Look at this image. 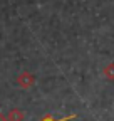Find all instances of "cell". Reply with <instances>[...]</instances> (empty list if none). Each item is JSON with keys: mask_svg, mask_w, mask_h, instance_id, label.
Listing matches in <instances>:
<instances>
[{"mask_svg": "<svg viewBox=\"0 0 114 121\" xmlns=\"http://www.w3.org/2000/svg\"><path fill=\"white\" fill-rule=\"evenodd\" d=\"M24 118H25L24 111L15 108V109H12V111L8 113V118H7V121H24Z\"/></svg>", "mask_w": 114, "mask_h": 121, "instance_id": "cell-3", "label": "cell"}, {"mask_svg": "<svg viewBox=\"0 0 114 121\" xmlns=\"http://www.w3.org/2000/svg\"><path fill=\"white\" fill-rule=\"evenodd\" d=\"M35 82H37L35 76H34L32 72H28V71H24V72H20V74L17 76V84H19V87H22V89H30Z\"/></svg>", "mask_w": 114, "mask_h": 121, "instance_id": "cell-1", "label": "cell"}, {"mask_svg": "<svg viewBox=\"0 0 114 121\" xmlns=\"http://www.w3.org/2000/svg\"><path fill=\"white\" fill-rule=\"evenodd\" d=\"M0 121H7V119H5V118L2 116V113H0Z\"/></svg>", "mask_w": 114, "mask_h": 121, "instance_id": "cell-5", "label": "cell"}, {"mask_svg": "<svg viewBox=\"0 0 114 121\" xmlns=\"http://www.w3.org/2000/svg\"><path fill=\"white\" fill-rule=\"evenodd\" d=\"M102 76H104V79H107V81H114V62H109V64L104 66Z\"/></svg>", "mask_w": 114, "mask_h": 121, "instance_id": "cell-4", "label": "cell"}, {"mask_svg": "<svg viewBox=\"0 0 114 121\" xmlns=\"http://www.w3.org/2000/svg\"><path fill=\"white\" fill-rule=\"evenodd\" d=\"M70 119H77V114H69L62 118H54V114H44L39 121H70Z\"/></svg>", "mask_w": 114, "mask_h": 121, "instance_id": "cell-2", "label": "cell"}]
</instances>
